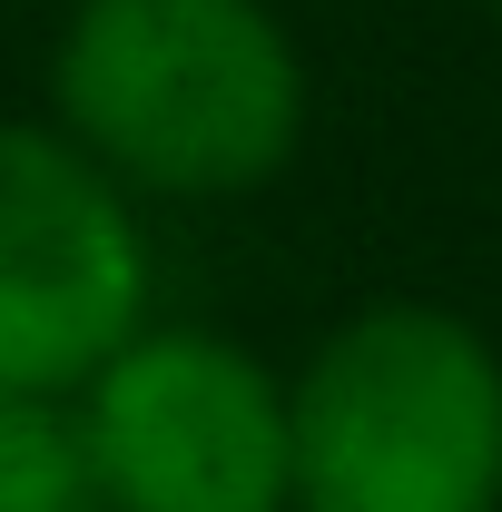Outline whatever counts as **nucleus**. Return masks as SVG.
Wrapping results in <instances>:
<instances>
[{"mask_svg": "<svg viewBox=\"0 0 502 512\" xmlns=\"http://www.w3.org/2000/svg\"><path fill=\"white\" fill-rule=\"evenodd\" d=\"M315 79L276 0H69L50 128L128 197H256L306 148Z\"/></svg>", "mask_w": 502, "mask_h": 512, "instance_id": "nucleus-1", "label": "nucleus"}, {"mask_svg": "<svg viewBox=\"0 0 502 512\" xmlns=\"http://www.w3.org/2000/svg\"><path fill=\"white\" fill-rule=\"evenodd\" d=\"M286 512H502V345L375 296L286 375Z\"/></svg>", "mask_w": 502, "mask_h": 512, "instance_id": "nucleus-2", "label": "nucleus"}, {"mask_svg": "<svg viewBox=\"0 0 502 512\" xmlns=\"http://www.w3.org/2000/svg\"><path fill=\"white\" fill-rule=\"evenodd\" d=\"M99 512H286V375L217 325H138L69 394Z\"/></svg>", "mask_w": 502, "mask_h": 512, "instance_id": "nucleus-3", "label": "nucleus"}, {"mask_svg": "<svg viewBox=\"0 0 502 512\" xmlns=\"http://www.w3.org/2000/svg\"><path fill=\"white\" fill-rule=\"evenodd\" d=\"M158 316V247L50 119L0 109V384L79 394Z\"/></svg>", "mask_w": 502, "mask_h": 512, "instance_id": "nucleus-4", "label": "nucleus"}, {"mask_svg": "<svg viewBox=\"0 0 502 512\" xmlns=\"http://www.w3.org/2000/svg\"><path fill=\"white\" fill-rule=\"evenodd\" d=\"M0 512H99L69 394H10L0 384Z\"/></svg>", "mask_w": 502, "mask_h": 512, "instance_id": "nucleus-5", "label": "nucleus"}, {"mask_svg": "<svg viewBox=\"0 0 502 512\" xmlns=\"http://www.w3.org/2000/svg\"><path fill=\"white\" fill-rule=\"evenodd\" d=\"M483 10H502V0H483Z\"/></svg>", "mask_w": 502, "mask_h": 512, "instance_id": "nucleus-6", "label": "nucleus"}]
</instances>
